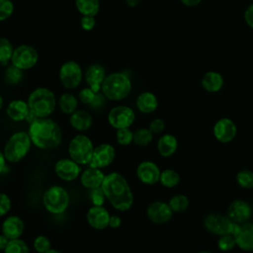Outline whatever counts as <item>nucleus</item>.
<instances>
[{
	"instance_id": "nucleus-26",
	"label": "nucleus",
	"mask_w": 253,
	"mask_h": 253,
	"mask_svg": "<svg viewBox=\"0 0 253 253\" xmlns=\"http://www.w3.org/2000/svg\"><path fill=\"white\" fill-rule=\"evenodd\" d=\"M158 101L156 96L151 92H143L136 99L137 109L144 114H149L157 109Z\"/></svg>"
},
{
	"instance_id": "nucleus-40",
	"label": "nucleus",
	"mask_w": 253,
	"mask_h": 253,
	"mask_svg": "<svg viewBox=\"0 0 253 253\" xmlns=\"http://www.w3.org/2000/svg\"><path fill=\"white\" fill-rule=\"evenodd\" d=\"M13 3L10 0H0V21H4L11 16Z\"/></svg>"
},
{
	"instance_id": "nucleus-1",
	"label": "nucleus",
	"mask_w": 253,
	"mask_h": 253,
	"mask_svg": "<svg viewBox=\"0 0 253 253\" xmlns=\"http://www.w3.org/2000/svg\"><path fill=\"white\" fill-rule=\"evenodd\" d=\"M101 189L105 198L116 210L126 211L133 204V195L126 178L118 172L105 175Z\"/></svg>"
},
{
	"instance_id": "nucleus-8",
	"label": "nucleus",
	"mask_w": 253,
	"mask_h": 253,
	"mask_svg": "<svg viewBox=\"0 0 253 253\" xmlns=\"http://www.w3.org/2000/svg\"><path fill=\"white\" fill-rule=\"evenodd\" d=\"M204 226L209 232L221 236L225 234L233 235L238 224L231 220L227 215L211 212L205 216Z\"/></svg>"
},
{
	"instance_id": "nucleus-44",
	"label": "nucleus",
	"mask_w": 253,
	"mask_h": 253,
	"mask_svg": "<svg viewBox=\"0 0 253 253\" xmlns=\"http://www.w3.org/2000/svg\"><path fill=\"white\" fill-rule=\"evenodd\" d=\"M11 209V200L10 198L4 194L0 193V216L5 215Z\"/></svg>"
},
{
	"instance_id": "nucleus-16",
	"label": "nucleus",
	"mask_w": 253,
	"mask_h": 253,
	"mask_svg": "<svg viewBox=\"0 0 253 253\" xmlns=\"http://www.w3.org/2000/svg\"><path fill=\"white\" fill-rule=\"evenodd\" d=\"M160 173L161 171L159 167L149 160L140 162L136 168V176L138 180L146 185H154L159 182Z\"/></svg>"
},
{
	"instance_id": "nucleus-34",
	"label": "nucleus",
	"mask_w": 253,
	"mask_h": 253,
	"mask_svg": "<svg viewBox=\"0 0 253 253\" xmlns=\"http://www.w3.org/2000/svg\"><path fill=\"white\" fill-rule=\"evenodd\" d=\"M4 253H30V249L24 240L17 238L9 240Z\"/></svg>"
},
{
	"instance_id": "nucleus-11",
	"label": "nucleus",
	"mask_w": 253,
	"mask_h": 253,
	"mask_svg": "<svg viewBox=\"0 0 253 253\" xmlns=\"http://www.w3.org/2000/svg\"><path fill=\"white\" fill-rule=\"evenodd\" d=\"M116 157V150L110 143H102L94 147L91 160L89 162L90 167L104 168L112 164Z\"/></svg>"
},
{
	"instance_id": "nucleus-10",
	"label": "nucleus",
	"mask_w": 253,
	"mask_h": 253,
	"mask_svg": "<svg viewBox=\"0 0 253 253\" xmlns=\"http://www.w3.org/2000/svg\"><path fill=\"white\" fill-rule=\"evenodd\" d=\"M11 60L13 65L20 69H29L38 61L37 50L30 45H20L12 53Z\"/></svg>"
},
{
	"instance_id": "nucleus-23",
	"label": "nucleus",
	"mask_w": 253,
	"mask_h": 253,
	"mask_svg": "<svg viewBox=\"0 0 253 253\" xmlns=\"http://www.w3.org/2000/svg\"><path fill=\"white\" fill-rule=\"evenodd\" d=\"M178 148L177 138L170 133L161 135L157 140V150L162 157L172 156Z\"/></svg>"
},
{
	"instance_id": "nucleus-25",
	"label": "nucleus",
	"mask_w": 253,
	"mask_h": 253,
	"mask_svg": "<svg viewBox=\"0 0 253 253\" xmlns=\"http://www.w3.org/2000/svg\"><path fill=\"white\" fill-rule=\"evenodd\" d=\"M29 111L30 109L28 103L22 100H14L8 105L7 115L11 120L15 122H20L26 119Z\"/></svg>"
},
{
	"instance_id": "nucleus-7",
	"label": "nucleus",
	"mask_w": 253,
	"mask_h": 253,
	"mask_svg": "<svg viewBox=\"0 0 253 253\" xmlns=\"http://www.w3.org/2000/svg\"><path fill=\"white\" fill-rule=\"evenodd\" d=\"M42 203L45 210L53 214L65 211L69 205V196L66 190L60 186H51L43 194Z\"/></svg>"
},
{
	"instance_id": "nucleus-9",
	"label": "nucleus",
	"mask_w": 253,
	"mask_h": 253,
	"mask_svg": "<svg viewBox=\"0 0 253 253\" xmlns=\"http://www.w3.org/2000/svg\"><path fill=\"white\" fill-rule=\"evenodd\" d=\"M134 120V112L127 106H117L113 108L108 115L109 124L117 129L129 127Z\"/></svg>"
},
{
	"instance_id": "nucleus-32",
	"label": "nucleus",
	"mask_w": 253,
	"mask_h": 253,
	"mask_svg": "<svg viewBox=\"0 0 253 253\" xmlns=\"http://www.w3.org/2000/svg\"><path fill=\"white\" fill-rule=\"evenodd\" d=\"M152 139H153V133L149 130V128L141 127V128L136 129L133 132L132 142L135 145L146 146L152 141Z\"/></svg>"
},
{
	"instance_id": "nucleus-12",
	"label": "nucleus",
	"mask_w": 253,
	"mask_h": 253,
	"mask_svg": "<svg viewBox=\"0 0 253 253\" xmlns=\"http://www.w3.org/2000/svg\"><path fill=\"white\" fill-rule=\"evenodd\" d=\"M59 79L65 88H76L82 79V71L75 61L65 62L59 70Z\"/></svg>"
},
{
	"instance_id": "nucleus-36",
	"label": "nucleus",
	"mask_w": 253,
	"mask_h": 253,
	"mask_svg": "<svg viewBox=\"0 0 253 253\" xmlns=\"http://www.w3.org/2000/svg\"><path fill=\"white\" fill-rule=\"evenodd\" d=\"M133 132L128 127L119 128L116 132L117 142L121 145H128L132 142Z\"/></svg>"
},
{
	"instance_id": "nucleus-15",
	"label": "nucleus",
	"mask_w": 253,
	"mask_h": 253,
	"mask_svg": "<svg viewBox=\"0 0 253 253\" xmlns=\"http://www.w3.org/2000/svg\"><path fill=\"white\" fill-rule=\"evenodd\" d=\"M236 246L246 252H253V222L238 224L234 234Z\"/></svg>"
},
{
	"instance_id": "nucleus-38",
	"label": "nucleus",
	"mask_w": 253,
	"mask_h": 253,
	"mask_svg": "<svg viewBox=\"0 0 253 253\" xmlns=\"http://www.w3.org/2000/svg\"><path fill=\"white\" fill-rule=\"evenodd\" d=\"M21 70L22 69L16 67L15 65L9 66L5 72V81L9 84H17L23 76Z\"/></svg>"
},
{
	"instance_id": "nucleus-3",
	"label": "nucleus",
	"mask_w": 253,
	"mask_h": 253,
	"mask_svg": "<svg viewBox=\"0 0 253 253\" xmlns=\"http://www.w3.org/2000/svg\"><path fill=\"white\" fill-rule=\"evenodd\" d=\"M101 88L106 98L112 101H120L127 97L131 90V83L125 73L118 72L107 76Z\"/></svg>"
},
{
	"instance_id": "nucleus-6",
	"label": "nucleus",
	"mask_w": 253,
	"mask_h": 253,
	"mask_svg": "<svg viewBox=\"0 0 253 253\" xmlns=\"http://www.w3.org/2000/svg\"><path fill=\"white\" fill-rule=\"evenodd\" d=\"M94 146L91 139L84 134L75 135L69 142L68 153L70 158L79 165L89 164Z\"/></svg>"
},
{
	"instance_id": "nucleus-33",
	"label": "nucleus",
	"mask_w": 253,
	"mask_h": 253,
	"mask_svg": "<svg viewBox=\"0 0 253 253\" xmlns=\"http://www.w3.org/2000/svg\"><path fill=\"white\" fill-rule=\"evenodd\" d=\"M236 183L244 189H253V171L242 169L236 174Z\"/></svg>"
},
{
	"instance_id": "nucleus-49",
	"label": "nucleus",
	"mask_w": 253,
	"mask_h": 253,
	"mask_svg": "<svg viewBox=\"0 0 253 253\" xmlns=\"http://www.w3.org/2000/svg\"><path fill=\"white\" fill-rule=\"evenodd\" d=\"M186 6H195L198 5L202 0H181Z\"/></svg>"
},
{
	"instance_id": "nucleus-13",
	"label": "nucleus",
	"mask_w": 253,
	"mask_h": 253,
	"mask_svg": "<svg viewBox=\"0 0 253 253\" xmlns=\"http://www.w3.org/2000/svg\"><path fill=\"white\" fill-rule=\"evenodd\" d=\"M213 136L221 143L232 141L236 135L237 127L234 122L228 118H221L215 122L212 127Z\"/></svg>"
},
{
	"instance_id": "nucleus-42",
	"label": "nucleus",
	"mask_w": 253,
	"mask_h": 253,
	"mask_svg": "<svg viewBox=\"0 0 253 253\" xmlns=\"http://www.w3.org/2000/svg\"><path fill=\"white\" fill-rule=\"evenodd\" d=\"M95 96H96V93L94 91H92L90 88H85V89H82L79 94H78V97H79V100L83 103V104H88L90 105L94 99H95Z\"/></svg>"
},
{
	"instance_id": "nucleus-52",
	"label": "nucleus",
	"mask_w": 253,
	"mask_h": 253,
	"mask_svg": "<svg viewBox=\"0 0 253 253\" xmlns=\"http://www.w3.org/2000/svg\"><path fill=\"white\" fill-rule=\"evenodd\" d=\"M44 253H60L59 251H57V250H55V249H49V250H47L46 252H44Z\"/></svg>"
},
{
	"instance_id": "nucleus-53",
	"label": "nucleus",
	"mask_w": 253,
	"mask_h": 253,
	"mask_svg": "<svg viewBox=\"0 0 253 253\" xmlns=\"http://www.w3.org/2000/svg\"><path fill=\"white\" fill-rule=\"evenodd\" d=\"M2 105H3V99H2V97L0 95V109L2 108Z\"/></svg>"
},
{
	"instance_id": "nucleus-35",
	"label": "nucleus",
	"mask_w": 253,
	"mask_h": 253,
	"mask_svg": "<svg viewBox=\"0 0 253 253\" xmlns=\"http://www.w3.org/2000/svg\"><path fill=\"white\" fill-rule=\"evenodd\" d=\"M14 49L12 43L5 38H0V63L6 65L11 58Z\"/></svg>"
},
{
	"instance_id": "nucleus-27",
	"label": "nucleus",
	"mask_w": 253,
	"mask_h": 253,
	"mask_svg": "<svg viewBox=\"0 0 253 253\" xmlns=\"http://www.w3.org/2000/svg\"><path fill=\"white\" fill-rule=\"evenodd\" d=\"M223 85L222 76L214 71L207 72L202 79V86L208 92H217Z\"/></svg>"
},
{
	"instance_id": "nucleus-22",
	"label": "nucleus",
	"mask_w": 253,
	"mask_h": 253,
	"mask_svg": "<svg viewBox=\"0 0 253 253\" xmlns=\"http://www.w3.org/2000/svg\"><path fill=\"white\" fill-rule=\"evenodd\" d=\"M85 79L90 89L95 93H98L105 79L104 68L99 64L91 65L85 73Z\"/></svg>"
},
{
	"instance_id": "nucleus-45",
	"label": "nucleus",
	"mask_w": 253,
	"mask_h": 253,
	"mask_svg": "<svg viewBox=\"0 0 253 253\" xmlns=\"http://www.w3.org/2000/svg\"><path fill=\"white\" fill-rule=\"evenodd\" d=\"M95 26V19L94 17H91V16H84L82 19H81V27L86 30V31H89L91 29H93Z\"/></svg>"
},
{
	"instance_id": "nucleus-4",
	"label": "nucleus",
	"mask_w": 253,
	"mask_h": 253,
	"mask_svg": "<svg viewBox=\"0 0 253 253\" xmlns=\"http://www.w3.org/2000/svg\"><path fill=\"white\" fill-rule=\"evenodd\" d=\"M55 96L46 88H38L31 93L28 106L38 118H47L55 109Z\"/></svg>"
},
{
	"instance_id": "nucleus-21",
	"label": "nucleus",
	"mask_w": 253,
	"mask_h": 253,
	"mask_svg": "<svg viewBox=\"0 0 253 253\" xmlns=\"http://www.w3.org/2000/svg\"><path fill=\"white\" fill-rule=\"evenodd\" d=\"M104 178L105 174L99 168L89 167L82 172L80 181L83 187L92 190L101 187Z\"/></svg>"
},
{
	"instance_id": "nucleus-5",
	"label": "nucleus",
	"mask_w": 253,
	"mask_h": 253,
	"mask_svg": "<svg viewBox=\"0 0 253 253\" xmlns=\"http://www.w3.org/2000/svg\"><path fill=\"white\" fill-rule=\"evenodd\" d=\"M31 138L28 132L18 131L11 135L4 146L5 159L11 163L21 161L31 148Z\"/></svg>"
},
{
	"instance_id": "nucleus-47",
	"label": "nucleus",
	"mask_w": 253,
	"mask_h": 253,
	"mask_svg": "<svg viewBox=\"0 0 253 253\" xmlns=\"http://www.w3.org/2000/svg\"><path fill=\"white\" fill-rule=\"evenodd\" d=\"M122 223V219L119 215H111L109 220V226L112 228H118Z\"/></svg>"
},
{
	"instance_id": "nucleus-54",
	"label": "nucleus",
	"mask_w": 253,
	"mask_h": 253,
	"mask_svg": "<svg viewBox=\"0 0 253 253\" xmlns=\"http://www.w3.org/2000/svg\"><path fill=\"white\" fill-rule=\"evenodd\" d=\"M199 253H211V252H209V251H201Z\"/></svg>"
},
{
	"instance_id": "nucleus-31",
	"label": "nucleus",
	"mask_w": 253,
	"mask_h": 253,
	"mask_svg": "<svg viewBox=\"0 0 253 253\" xmlns=\"http://www.w3.org/2000/svg\"><path fill=\"white\" fill-rule=\"evenodd\" d=\"M189 199L182 194L174 195L170 198L168 205L173 212H183L189 208Z\"/></svg>"
},
{
	"instance_id": "nucleus-51",
	"label": "nucleus",
	"mask_w": 253,
	"mask_h": 253,
	"mask_svg": "<svg viewBox=\"0 0 253 253\" xmlns=\"http://www.w3.org/2000/svg\"><path fill=\"white\" fill-rule=\"evenodd\" d=\"M126 2L129 7H135L140 2V0H126Z\"/></svg>"
},
{
	"instance_id": "nucleus-20",
	"label": "nucleus",
	"mask_w": 253,
	"mask_h": 253,
	"mask_svg": "<svg viewBox=\"0 0 253 253\" xmlns=\"http://www.w3.org/2000/svg\"><path fill=\"white\" fill-rule=\"evenodd\" d=\"M25 224L21 217L16 215L8 216L2 222V234H4L9 240L19 238L24 232Z\"/></svg>"
},
{
	"instance_id": "nucleus-46",
	"label": "nucleus",
	"mask_w": 253,
	"mask_h": 253,
	"mask_svg": "<svg viewBox=\"0 0 253 253\" xmlns=\"http://www.w3.org/2000/svg\"><path fill=\"white\" fill-rule=\"evenodd\" d=\"M244 17H245V21H246V23L248 24V26L253 29V4L250 5V6L246 9Z\"/></svg>"
},
{
	"instance_id": "nucleus-43",
	"label": "nucleus",
	"mask_w": 253,
	"mask_h": 253,
	"mask_svg": "<svg viewBox=\"0 0 253 253\" xmlns=\"http://www.w3.org/2000/svg\"><path fill=\"white\" fill-rule=\"evenodd\" d=\"M149 130L153 133V134H159L161 133L164 128H165V123L162 119H159V118H156V119H153L150 124H149V126H148Z\"/></svg>"
},
{
	"instance_id": "nucleus-14",
	"label": "nucleus",
	"mask_w": 253,
	"mask_h": 253,
	"mask_svg": "<svg viewBox=\"0 0 253 253\" xmlns=\"http://www.w3.org/2000/svg\"><path fill=\"white\" fill-rule=\"evenodd\" d=\"M146 214L153 223L162 224L168 222L172 218L173 211L170 209L168 203L155 201L147 207Z\"/></svg>"
},
{
	"instance_id": "nucleus-30",
	"label": "nucleus",
	"mask_w": 253,
	"mask_h": 253,
	"mask_svg": "<svg viewBox=\"0 0 253 253\" xmlns=\"http://www.w3.org/2000/svg\"><path fill=\"white\" fill-rule=\"evenodd\" d=\"M58 105H59L61 112H63L64 114L71 115L72 113H74L76 111L78 101L75 98V96H73L72 94L65 93V94L61 95V97L59 98Z\"/></svg>"
},
{
	"instance_id": "nucleus-24",
	"label": "nucleus",
	"mask_w": 253,
	"mask_h": 253,
	"mask_svg": "<svg viewBox=\"0 0 253 253\" xmlns=\"http://www.w3.org/2000/svg\"><path fill=\"white\" fill-rule=\"evenodd\" d=\"M92 116L84 110H77L71 114L70 125L71 126L79 131H85L92 126Z\"/></svg>"
},
{
	"instance_id": "nucleus-48",
	"label": "nucleus",
	"mask_w": 253,
	"mask_h": 253,
	"mask_svg": "<svg viewBox=\"0 0 253 253\" xmlns=\"http://www.w3.org/2000/svg\"><path fill=\"white\" fill-rule=\"evenodd\" d=\"M8 242H9V239L4 234H0V250H4Z\"/></svg>"
},
{
	"instance_id": "nucleus-2",
	"label": "nucleus",
	"mask_w": 253,
	"mask_h": 253,
	"mask_svg": "<svg viewBox=\"0 0 253 253\" xmlns=\"http://www.w3.org/2000/svg\"><path fill=\"white\" fill-rule=\"evenodd\" d=\"M28 133L31 141L42 149L55 148L62 140L59 126L48 118H38L30 125Z\"/></svg>"
},
{
	"instance_id": "nucleus-18",
	"label": "nucleus",
	"mask_w": 253,
	"mask_h": 253,
	"mask_svg": "<svg viewBox=\"0 0 253 253\" xmlns=\"http://www.w3.org/2000/svg\"><path fill=\"white\" fill-rule=\"evenodd\" d=\"M54 171L59 179L63 181H73L79 176L81 168L79 164L71 158H62L55 163Z\"/></svg>"
},
{
	"instance_id": "nucleus-19",
	"label": "nucleus",
	"mask_w": 253,
	"mask_h": 253,
	"mask_svg": "<svg viewBox=\"0 0 253 253\" xmlns=\"http://www.w3.org/2000/svg\"><path fill=\"white\" fill-rule=\"evenodd\" d=\"M109 211L102 206H93L91 207L86 214L87 221L89 225L95 229H104L109 226L110 220Z\"/></svg>"
},
{
	"instance_id": "nucleus-37",
	"label": "nucleus",
	"mask_w": 253,
	"mask_h": 253,
	"mask_svg": "<svg viewBox=\"0 0 253 253\" xmlns=\"http://www.w3.org/2000/svg\"><path fill=\"white\" fill-rule=\"evenodd\" d=\"M236 246L234 236L232 234H225L219 236L217 240V247L222 252H227L232 250Z\"/></svg>"
},
{
	"instance_id": "nucleus-39",
	"label": "nucleus",
	"mask_w": 253,
	"mask_h": 253,
	"mask_svg": "<svg viewBox=\"0 0 253 253\" xmlns=\"http://www.w3.org/2000/svg\"><path fill=\"white\" fill-rule=\"evenodd\" d=\"M50 241L46 236L39 235L34 240V248L38 253H44L50 249Z\"/></svg>"
},
{
	"instance_id": "nucleus-17",
	"label": "nucleus",
	"mask_w": 253,
	"mask_h": 253,
	"mask_svg": "<svg viewBox=\"0 0 253 253\" xmlns=\"http://www.w3.org/2000/svg\"><path fill=\"white\" fill-rule=\"evenodd\" d=\"M252 214L250 205L243 200H235L227 209V216L237 224L247 222Z\"/></svg>"
},
{
	"instance_id": "nucleus-41",
	"label": "nucleus",
	"mask_w": 253,
	"mask_h": 253,
	"mask_svg": "<svg viewBox=\"0 0 253 253\" xmlns=\"http://www.w3.org/2000/svg\"><path fill=\"white\" fill-rule=\"evenodd\" d=\"M90 198H91V201L94 206H102L104 203V200H105V195H104L101 187L92 189L90 192Z\"/></svg>"
},
{
	"instance_id": "nucleus-29",
	"label": "nucleus",
	"mask_w": 253,
	"mask_h": 253,
	"mask_svg": "<svg viewBox=\"0 0 253 253\" xmlns=\"http://www.w3.org/2000/svg\"><path fill=\"white\" fill-rule=\"evenodd\" d=\"M159 182L165 188H174L180 182V175L173 169H165L160 173Z\"/></svg>"
},
{
	"instance_id": "nucleus-50",
	"label": "nucleus",
	"mask_w": 253,
	"mask_h": 253,
	"mask_svg": "<svg viewBox=\"0 0 253 253\" xmlns=\"http://www.w3.org/2000/svg\"><path fill=\"white\" fill-rule=\"evenodd\" d=\"M5 161H6L5 156H4L3 152L0 150V173L3 171V169L5 167Z\"/></svg>"
},
{
	"instance_id": "nucleus-28",
	"label": "nucleus",
	"mask_w": 253,
	"mask_h": 253,
	"mask_svg": "<svg viewBox=\"0 0 253 253\" xmlns=\"http://www.w3.org/2000/svg\"><path fill=\"white\" fill-rule=\"evenodd\" d=\"M76 8L84 16H95L99 11V0H75Z\"/></svg>"
}]
</instances>
